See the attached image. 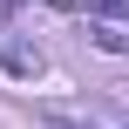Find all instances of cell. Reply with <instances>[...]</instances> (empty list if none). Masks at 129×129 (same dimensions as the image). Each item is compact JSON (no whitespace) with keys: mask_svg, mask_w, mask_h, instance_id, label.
<instances>
[{"mask_svg":"<svg viewBox=\"0 0 129 129\" xmlns=\"http://www.w3.org/2000/svg\"><path fill=\"white\" fill-rule=\"evenodd\" d=\"M95 48H109V54H122V48H129V34H122V27H95Z\"/></svg>","mask_w":129,"mask_h":129,"instance_id":"2","label":"cell"},{"mask_svg":"<svg viewBox=\"0 0 129 129\" xmlns=\"http://www.w3.org/2000/svg\"><path fill=\"white\" fill-rule=\"evenodd\" d=\"M0 61H7V75H41V48H20V41H7V48H0Z\"/></svg>","mask_w":129,"mask_h":129,"instance_id":"1","label":"cell"},{"mask_svg":"<svg viewBox=\"0 0 129 129\" xmlns=\"http://www.w3.org/2000/svg\"><path fill=\"white\" fill-rule=\"evenodd\" d=\"M48 129H82V122H68V116H48Z\"/></svg>","mask_w":129,"mask_h":129,"instance_id":"3","label":"cell"}]
</instances>
